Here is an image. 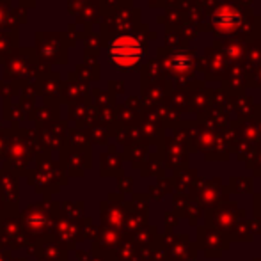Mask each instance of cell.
I'll return each mask as SVG.
<instances>
[{"label": "cell", "mask_w": 261, "mask_h": 261, "mask_svg": "<svg viewBox=\"0 0 261 261\" xmlns=\"http://www.w3.org/2000/svg\"><path fill=\"white\" fill-rule=\"evenodd\" d=\"M144 55L142 45L134 36H119L109 46V57L119 69H130L139 64Z\"/></svg>", "instance_id": "cell-1"}, {"label": "cell", "mask_w": 261, "mask_h": 261, "mask_svg": "<svg viewBox=\"0 0 261 261\" xmlns=\"http://www.w3.org/2000/svg\"><path fill=\"white\" fill-rule=\"evenodd\" d=\"M213 27L222 34H229V32L237 31L242 23V16L237 9L233 7H220L213 13Z\"/></svg>", "instance_id": "cell-2"}, {"label": "cell", "mask_w": 261, "mask_h": 261, "mask_svg": "<svg viewBox=\"0 0 261 261\" xmlns=\"http://www.w3.org/2000/svg\"><path fill=\"white\" fill-rule=\"evenodd\" d=\"M189 66H190V57L185 55V52H179L172 59V68L178 69V71H185V69H189Z\"/></svg>", "instance_id": "cell-3"}]
</instances>
